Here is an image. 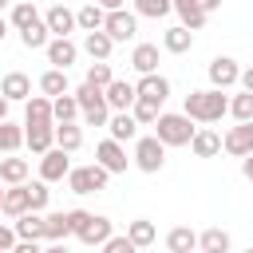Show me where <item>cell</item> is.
Here are the masks:
<instances>
[{"instance_id":"obj_7","label":"cell","mask_w":253,"mask_h":253,"mask_svg":"<svg viewBox=\"0 0 253 253\" xmlns=\"http://www.w3.org/2000/svg\"><path fill=\"white\" fill-rule=\"evenodd\" d=\"M71 174V154L67 150H47L43 158H40V182H63Z\"/></svg>"},{"instance_id":"obj_4","label":"cell","mask_w":253,"mask_h":253,"mask_svg":"<svg viewBox=\"0 0 253 253\" xmlns=\"http://www.w3.org/2000/svg\"><path fill=\"white\" fill-rule=\"evenodd\" d=\"M107 170L99 166V162H91V166H71V174H67V190L71 194H99L103 186H107Z\"/></svg>"},{"instance_id":"obj_38","label":"cell","mask_w":253,"mask_h":253,"mask_svg":"<svg viewBox=\"0 0 253 253\" xmlns=\"http://www.w3.org/2000/svg\"><path fill=\"white\" fill-rule=\"evenodd\" d=\"M47 36H51V32H47V24H43V20H36V24L28 28V32H20L24 47H32V51H36V47H47V43H51Z\"/></svg>"},{"instance_id":"obj_17","label":"cell","mask_w":253,"mask_h":253,"mask_svg":"<svg viewBox=\"0 0 253 253\" xmlns=\"http://www.w3.org/2000/svg\"><path fill=\"white\" fill-rule=\"evenodd\" d=\"M24 146H32V154H47L55 150V126H24Z\"/></svg>"},{"instance_id":"obj_26","label":"cell","mask_w":253,"mask_h":253,"mask_svg":"<svg viewBox=\"0 0 253 253\" xmlns=\"http://www.w3.org/2000/svg\"><path fill=\"white\" fill-rule=\"evenodd\" d=\"M190 150H194L198 158H213V154L221 150V134H217V130H210V126H202V130L194 134V142H190Z\"/></svg>"},{"instance_id":"obj_36","label":"cell","mask_w":253,"mask_h":253,"mask_svg":"<svg viewBox=\"0 0 253 253\" xmlns=\"http://www.w3.org/2000/svg\"><path fill=\"white\" fill-rule=\"evenodd\" d=\"M36 20H43V16L36 12V4H32V0H20V4L12 8V24H16V32H28Z\"/></svg>"},{"instance_id":"obj_18","label":"cell","mask_w":253,"mask_h":253,"mask_svg":"<svg viewBox=\"0 0 253 253\" xmlns=\"http://www.w3.org/2000/svg\"><path fill=\"white\" fill-rule=\"evenodd\" d=\"M111 237H115V225H111V217H103V213H95V217L87 221V229L79 233L83 245H107Z\"/></svg>"},{"instance_id":"obj_11","label":"cell","mask_w":253,"mask_h":253,"mask_svg":"<svg viewBox=\"0 0 253 253\" xmlns=\"http://www.w3.org/2000/svg\"><path fill=\"white\" fill-rule=\"evenodd\" d=\"M43 24H47V32H51L55 40H67V36H71V28H79L75 12H71V8H63V4H51V8H47V16H43Z\"/></svg>"},{"instance_id":"obj_14","label":"cell","mask_w":253,"mask_h":253,"mask_svg":"<svg viewBox=\"0 0 253 253\" xmlns=\"http://www.w3.org/2000/svg\"><path fill=\"white\" fill-rule=\"evenodd\" d=\"M0 95H4L8 103H20V99L28 103V99H32V79H28L24 71H8V75L0 79Z\"/></svg>"},{"instance_id":"obj_6","label":"cell","mask_w":253,"mask_h":253,"mask_svg":"<svg viewBox=\"0 0 253 253\" xmlns=\"http://www.w3.org/2000/svg\"><path fill=\"white\" fill-rule=\"evenodd\" d=\"M221 150L233 154V158H249V154H253V123H237V126H229L225 138H221Z\"/></svg>"},{"instance_id":"obj_1","label":"cell","mask_w":253,"mask_h":253,"mask_svg":"<svg viewBox=\"0 0 253 253\" xmlns=\"http://www.w3.org/2000/svg\"><path fill=\"white\" fill-rule=\"evenodd\" d=\"M225 111H229L225 91L206 87V91H190V95H186V111H182V115H190L194 123H221Z\"/></svg>"},{"instance_id":"obj_30","label":"cell","mask_w":253,"mask_h":253,"mask_svg":"<svg viewBox=\"0 0 253 253\" xmlns=\"http://www.w3.org/2000/svg\"><path fill=\"white\" fill-rule=\"evenodd\" d=\"M43 237H47V241H63V237H71V221H67L63 210L43 213Z\"/></svg>"},{"instance_id":"obj_22","label":"cell","mask_w":253,"mask_h":253,"mask_svg":"<svg viewBox=\"0 0 253 253\" xmlns=\"http://www.w3.org/2000/svg\"><path fill=\"white\" fill-rule=\"evenodd\" d=\"M198 249V233L190 225H174L166 233V253H194Z\"/></svg>"},{"instance_id":"obj_27","label":"cell","mask_w":253,"mask_h":253,"mask_svg":"<svg viewBox=\"0 0 253 253\" xmlns=\"http://www.w3.org/2000/svg\"><path fill=\"white\" fill-rule=\"evenodd\" d=\"M162 47H166V51H174V55H182V51H190V47H194V32H190V28H182V24H178V28H166Z\"/></svg>"},{"instance_id":"obj_24","label":"cell","mask_w":253,"mask_h":253,"mask_svg":"<svg viewBox=\"0 0 253 253\" xmlns=\"http://www.w3.org/2000/svg\"><path fill=\"white\" fill-rule=\"evenodd\" d=\"M40 91H43L47 99H59V95H71V87H67V71H59V67H51V71H43V75H40Z\"/></svg>"},{"instance_id":"obj_25","label":"cell","mask_w":253,"mask_h":253,"mask_svg":"<svg viewBox=\"0 0 253 253\" xmlns=\"http://www.w3.org/2000/svg\"><path fill=\"white\" fill-rule=\"evenodd\" d=\"M107 126H111V138H115V142H126V138H134V134H138V123H134V115H130V111H115Z\"/></svg>"},{"instance_id":"obj_2","label":"cell","mask_w":253,"mask_h":253,"mask_svg":"<svg viewBox=\"0 0 253 253\" xmlns=\"http://www.w3.org/2000/svg\"><path fill=\"white\" fill-rule=\"evenodd\" d=\"M194 134H198V126L190 115H158V123H154V138L162 146H190Z\"/></svg>"},{"instance_id":"obj_56","label":"cell","mask_w":253,"mask_h":253,"mask_svg":"<svg viewBox=\"0 0 253 253\" xmlns=\"http://www.w3.org/2000/svg\"><path fill=\"white\" fill-rule=\"evenodd\" d=\"M4 8H8V0H0V12H4Z\"/></svg>"},{"instance_id":"obj_16","label":"cell","mask_w":253,"mask_h":253,"mask_svg":"<svg viewBox=\"0 0 253 253\" xmlns=\"http://www.w3.org/2000/svg\"><path fill=\"white\" fill-rule=\"evenodd\" d=\"M43 51H47V63H51V67H59V71H67V67L79 59V47H75L71 40H51Z\"/></svg>"},{"instance_id":"obj_43","label":"cell","mask_w":253,"mask_h":253,"mask_svg":"<svg viewBox=\"0 0 253 253\" xmlns=\"http://www.w3.org/2000/svg\"><path fill=\"white\" fill-rule=\"evenodd\" d=\"M28 198H32V213H40V210L47 206V198H51L47 182H32V186H28Z\"/></svg>"},{"instance_id":"obj_8","label":"cell","mask_w":253,"mask_h":253,"mask_svg":"<svg viewBox=\"0 0 253 253\" xmlns=\"http://www.w3.org/2000/svg\"><path fill=\"white\" fill-rule=\"evenodd\" d=\"M24 126H55V107L47 95H32L24 103Z\"/></svg>"},{"instance_id":"obj_28","label":"cell","mask_w":253,"mask_h":253,"mask_svg":"<svg viewBox=\"0 0 253 253\" xmlns=\"http://www.w3.org/2000/svg\"><path fill=\"white\" fill-rule=\"evenodd\" d=\"M28 178V158H0V182L4 186H24Z\"/></svg>"},{"instance_id":"obj_23","label":"cell","mask_w":253,"mask_h":253,"mask_svg":"<svg viewBox=\"0 0 253 253\" xmlns=\"http://www.w3.org/2000/svg\"><path fill=\"white\" fill-rule=\"evenodd\" d=\"M130 67H134L138 75H154V71H158V47H154V43H138V47L130 51Z\"/></svg>"},{"instance_id":"obj_45","label":"cell","mask_w":253,"mask_h":253,"mask_svg":"<svg viewBox=\"0 0 253 253\" xmlns=\"http://www.w3.org/2000/svg\"><path fill=\"white\" fill-rule=\"evenodd\" d=\"M103 253H138V249L130 245V237H111V241L103 245Z\"/></svg>"},{"instance_id":"obj_35","label":"cell","mask_w":253,"mask_h":253,"mask_svg":"<svg viewBox=\"0 0 253 253\" xmlns=\"http://www.w3.org/2000/svg\"><path fill=\"white\" fill-rule=\"evenodd\" d=\"M24 146V126H16V123H0V154H16Z\"/></svg>"},{"instance_id":"obj_40","label":"cell","mask_w":253,"mask_h":253,"mask_svg":"<svg viewBox=\"0 0 253 253\" xmlns=\"http://www.w3.org/2000/svg\"><path fill=\"white\" fill-rule=\"evenodd\" d=\"M130 115H134V123H138V126H154L162 111H158V103H150V99H138V103L130 107Z\"/></svg>"},{"instance_id":"obj_31","label":"cell","mask_w":253,"mask_h":253,"mask_svg":"<svg viewBox=\"0 0 253 253\" xmlns=\"http://www.w3.org/2000/svg\"><path fill=\"white\" fill-rule=\"evenodd\" d=\"M75 20H79V28L83 32H103V24H107V12L91 0V4H83L79 12H75Z\"/></svg>"},{"instance_id":"obj_51","label":"cell","mask_w":253,"mask_h":253,"mask_svg":"<svg viewBox=\"0 0 253 253\" xmlns=\"http://www.w3.org/2000/svg\"><path fill=\"white\" fill-rule=\"evenodd\" d=\"M43 253H67V245H63V241H51V245H47Z\"/></svg>"},{"instance_id":"obj_46","label":"cell","mask_w":253,"mask_h":253,"mask_svg":"<svg viewBox=\"0 0 253 253\" xmlns=\"http://www.w3.org/2000/svg\"><path fill=\"white\" fill-rule=\"evenodd\" d=\"M12 249H16V229L0 225V253H12Z\"/></svg>"},{"instance_id":"obj_20","label":"cell","mask_w":253,"mask_h":253,"mask_svg":"<svg viewBox=\"0 0 253 253\" xmlns=\"http://www.w3.org/2000/svg\"><path fill=\"white\" fill-rule=\"evenodd\" d=\"M111 47H115V40H111L107 32H87V36H83V51H87L95 63H107V59H111Z\"/></svg>"},{"instance_id":"obj_21","label":"cell","mask_w":253,"mask_h":253,"mask_svg":"<svg viewBox=\"0 0 253 253\" xmlns=\"http://www.w3.org/2000/svg\"><path fill=\"white\" fill-rule=\"evenodd\" d=\"M4 213H8V217H24V213H32L28 186H8V190H4Z\"/></svg>"},{"instance_id":"obj_32","label":"cell","mask_w":253,"mask_h":253,"mask_svg":"<svg viewBox=\"0 0 253 253\" xmlns=\"http://www.w3.org/2000/svg\"><path fill=\"white\" fill-rule=\"evenodd\" d=\"M55 146L67 150V154H75V150L83 146V130H79L75 123H59V126H55Z\"/></svg>"},{"instance_id":"obj_55","label":"cell","mask_w":253,"mask_h":253,"mask_svg":"<svg viewBox=\"0 0 253 253\" xmlns=\"http://www.w3.org/2000/svg\"><path fill=\"white\" fill-rule=\"evenodd\" d=\"M0 213H4V190H0Z\"/></svg>"},{"instance_id":"obj_49","label":"cell","mask_w":253,"mask_h":253,"mask_svg":"<svg viewBox=\"0 0 253 253\" xmlns=\"http://www.w3.org/2000/svg\"><path fill=\"white\" fill-rule=\"evenodd\" d=\"M241 87L253 95V67H249V71H241Z\"/></svg>"},{"instance_id":"obj_12","label":"cell","mask_w":253,"mask_h":253,"mask_svg":"<svg viewBox=\"0 0 253 253\" xmlns=\"http://www.w3.org/2000/svg\"><path fill=\"white\" fill-rule=\"evenodd\" d=\"M134 28H138L134 12H126V8H119V12H107V24H103V32H107L115 43L130 40V36H134Z\"/></svg>"},{"instance_id":"obj_53","label":"cell","mask_w":253,"mask_h":253,"mask_svg":"<svg viewBox=\"0 0 253 253\" xmlns=\"http://www.w3.org/2000/svg\"><path fill=\"white\" fill-rule=\"evenodd\" d=\"M4 119H8V99L0 95V123H4Z\"/></svg>"},{"instance_id":"obj_44","label":"cell","mask_w":253,"mask_h":253,"mask_svg":"<svg viewBox=\"0 0 253 253\" xmlns=\"http://www.w3.org/2000/svg\"><path fill=\"white\" fill-rule=\"evenodd\" d=\"M95 213H87V210H67V221H71V233L79 237L83 229H87V221H91Z\"/></svg>"},{"instance_id":"obj_29","label":"cell","mask_w":253,"mask_h":253,"mask_svg":"<svg viewBox=\"0 0 253 253\" xmlns=\"http://www.w3.org/2000/svg\"><path fill=\"white\" fill-rule=\"evenodd\" d=\"M16 237H20V241H43V213H24V217H16Z\"/></svg>"},{"instance_id":"obj_37","label":"cell","mask_w":253,"mask_h":253,"mask_svg":"<svg viewBox=\"0 0 253 253\" xmlns=\"http://www.w3.org/2000/svg\"><path fill=\"white\" fill-rule=\"evenodd\" d=\"M134 12L138 16H150V20H162L174 12V0H134Z\"/></svg>"},{"instance_id":"obj_33","label":"cell","mask_w":253,"mask_h":253,"mask_svg":"<svg viewBox=\"0 0 253 253\" xmlns=\"http://www.w3.org/2000/svg\"><path fill=\"white\" fill-rule=\"evenodd\" d=\"M126 237H130V245H134V249H146V245L158 237V229H154V221L138 217V221H130V225H126Z\"/></svg>"},{"instance_id":"obj_10","label":"cell","mask_w":253,"mask_h":253,"mask_svg":"<svg viewBox=\"0 0 253 253\" xmlns=\"http://www.w3.org/2000/svg\"><path fill=\"white\" fill-rule=\"evenodd\" d=\"M210 83H213L217 91H225V87L241 83V67H237V59H229V55L210 59Z\"/></svg>"},{"instance_id":"obj_54","label":"cell","mask_w":253,"mask_h":253,"mask_svg":"<svg viewBox=\"0 0 253 253\" xmlns=\"http://www.w3.org/2000/svg\"><path fill=\"white\" fill-rule=\"evenodd\" d=\"M4 36H8V20L0 16V43H4Z\"/></svg>"},{"instance_id":"obj_39","label":"cell","mask_w":253,"mask_h":253,"mask_svg":"<svg viewBox=\"0 0 253 253\" xmlns=\"http://www.w3.org/2000/svg\"><path fill=\"white\" fill-rule=\"evenodd\" d=\"M83 83H91L95 91H107L111 83H115V75H111V63H91L87 67V79Z\"/></svg>"},{"instance_id":"obj_34","label":"cell","mask_w":253,"mask_h":253,"mask_svg":"<svg viewBox=\"0 0 253 253\" xmlns=\"http://www.w3.org/2000/svg\"><path fill=\"white\" fill-rule=\"evenodd\" d=\"M198 249H202V253H229V233L213 225V229L198 233Z\"/></svg>"},{"instance_id":"obj_19","label":"cell","mask_w":253,"mask_h":253,"mask_svg":"<svg viewBox=\"0 0 253 253\" xmlns=\"http://www.w3.org/2000/svg\"><path fill=\"white\" fill-rule=\"evenodd\" d=\"M174 12L182 16V28H190V32L206 28V20H210V12L202 8V0H174Z\"/></svg>"},{"instance_id":"obj_52","label":"cell","mask_w":253,"mask_h":253,"mask_svg":"<svg viewBox=\"0 0 253 253\" xmlns=\"http://www.w3.org/2000/svg\"><path fill=\"white\" fill-rule=\"evenodd\" d=\"M202 8H206V12H213V8H221V0H202Z\"/></svg>"},{"instance_id":"obj_5","label":"cell","mask_w":253,"mask_h":253,"mask_svg":"<svg viewBox=\"0 0 253 253\" xmlns=\"http://www.w3.org/2000/svg\"><path fill=\"white\" fill-rule=\"evenodd\" d=\"M134 166H138L142 174H158V170L166 166V146H162L154 134L138 138V142H134Z\"/></svg>"},{"instance_id":"obj_41","label":"cell","mask_w":253,"mask_h":253,"mask_svg":"<svg viewBox=\"0 0 253 253\" xmlns=\"http://www.w3.org/2000/svg\"><path fill=\"white\" fill-rule=\"evenodd\" d=\"M229 115H233L237 123H253V95H249V91L233 95V99H229Z\"/></svg>"},{"instance_id":"obj_9","label":"cell","mask_w":253,"mask_h":253,"mask_svg":"<svg viewBox=\"0 0 253 253\" xmlns=\"http://www.w3.org/2000/svg\"><path fill=\"white\" fill-rule=\"evenodd\" d=\"M95 162H99L107 174H123V170H126V150H123V142L103 138V142L95 146Z\"/></svg>"},{"instance_id":"obj_42","label":"cell","mask_w":253,"mask_h":253,"mask_svg":"<svg viewBox=\"0 0 253 253\" xmlns=\"http://www.w3.org/2000/svg\"><path fill=\"white\" fill-rule=\"evenodd\" d=\"M51 107H55V123H71L75 115H83L75 95H59V99H51Z\"/></svg>"},{"instance_id":"obj_3","label":"cell","mask_w":253,"mask_h":253,"mask_svg":"<svg viewBox=\"0 0 253 253\" xmlns=\"http://www.w3.org/2000/svg\"><path fill=\"white\" fill-rule=\"evenodd\" d=\"M71 95H75V103H79V111H83V123H87V126H107V123H111V107H107L103 91H95L91 83H83V87H75Z\"/></svg>"},{"instance_id":"obj_15","label":"cell","mask_w":253,"mask_h":253,"mask_svg":"<svg viewBox=\"0 0 253 253\" xmlns=\"http://www.w3.org/2000/svg\"><path fill=\"white\" fill-rule=\"evenodd\" d=\"M134 91H138V99H150V103H158V107H162V103H166V95H170V79L154 71V75H142V79L134 83Z\"/></svg>"},{"instance_id":"obj_48","label":"cell","mask_w":253,"mask_h":253,"mask_svg":"<svg viewBox=\"0 0 253 253\" xmlns=\"http://www.w3.org/2000/svg\"><path fill=\"white\" fill-rule=\"evenodd\" d=\"M95 4H99L103 12H119V8H123V0H95Z\"/></svg>"},{"instance_id":"obj_13","label":"cell","mask_w":253,"mask_h":253,"mask_svg":"<svg viewBox=\"0 0 253 253\" xmlns=\"http://www.w3.org/2000/svg\"><path fill=\"white\" fill-rule=\"evenodd\" d=\"M103 99H107V107H111V111H130V107L138 103V91H134V83L115 79V83L103 91Z\"/></svg>"},{"instance_id":"obj_47","label":"cell","mask_w":253,"mask_h":253,"mask_svg":"<svg viewBox=\"0 0 253 253\" xmlns=\"http://www.w3.org/2000/svg\"><path fill=\"white\" fill-rule=\"evenodd\" d=\"M12 253H43V249H40V241H20Z\"/></svg>"},{"instance_id":"obj_57","label":"cell","mask_w":253,"mask_h":253,"mask_svg":"<svg viewBox=\"0 0 253 253\" xmlns=\"http://www.w3.org/2000/svg\"><path fill=\"white\" fill-rule=\"evenodd\" d=\"M245 253H253V245H249V249H245Z\"/></svg>"},{"instance_id":"obj_50","label":"cell","mask_w":253,"mask_h":253,"mask_svg":"<svg viewBox=\"0 0 253 253\" xmlns=\"http://www.w3.org/2000/svg\"><path fill=\"white\" fill-rule=\"evenodd\" d=\"M241 174L253 182V154H249V158H241Z\"/></svg>"}]
</instances>
